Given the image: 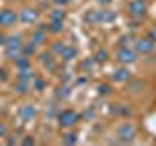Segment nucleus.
I'll list each match as a JSON object with an SVG mask.
<instances>
[{
    "label": "nucleus",
    "instance_id": "16",
    "mask_svg": "<svg viewBox=\"0 0 156 146\" xmlns=\"http://www.w3.org/2000/svg\"><path fill=\"white\" fill-rule=\"evenodd\" d=\"M37 53V45L33 41H23V47H22V55H26V57H29L31 58L33 55Z\"/></svg>",
    "mask_w": 156,
    "mask_h": 146
},
{
    "label": "nucleus",
    "instance_id": "22",
    "mask_svg": "<svg viewBox=\"0 0 156 146\" xmlns=\"http://www.w3.org/2000/svg\"><path fill=\"white\" fill-rule=\"evenodd\" d=\"M49 18H51V19H58V22H65L66 14H65V10L58 6L57 10H53V12H51V16H49Z\"/></svg>",
    "mask_w": 156,
    "mask_h": 146
},
{
    "label": "nucleus",
    "instance_id": "35",
    "mask_svg": "<svg viewBox=\"0 0 156 146\" xmlns=\"http://www.w3.org/2000/svg\"><path fill=\"white\" fill-rule=\"evenodd\" d=\"M6 2H16V0H6Z\"/></svg>",
    "mask_w": 156,
    "mask_h": 146
},
{
    "label": "nucleus",
    "instance_id": "21",
    "mask_svg": "<svg viewBox=\"0 0 156 146\" xmlns=\"http://www.w3.org/2000/svg\"><path fill=\"white\" fill-rule=\"evenodd\" d=\"M62 142H65V144H76L78 142V133H74V130L66 133L65 136H62Z\"/></svg>",
    "mask_w": 156,
    "mask_h": 146
},
{
    "label": "nucleus",
    "instance_id": "3",
    "mask_svg": "<svg viewBox=\"0 0 156 146\" xmlns=\"http://www.w3.org/2000/svg\"><path fill=\"white\" fill-rule=\"evenodd\" d=\"M39 10L37 8H29V6H26V8H22L18 12V22H22L23 26H35V23L39 22Z\"/></svg>",
    "mask_w": 156,
    "mask_h": 146
},
{
    "label": "nucleus",
    "instance_id": "30",
    "mask_svg": "<svg viewBox=\"0 0 156 146\" xmlns=\"http://www.w3.org/2000/svg\"><path fill=\"white\" fill-rule=\"evenodd\" d=\"M22 142H23V144H35V138H33V136H26Z\"/></svg>",
    "mask_w": 156,
    "mask_h": 146
},
{
    "label": "nucleus",
    "instance_id": "28",
    "mask_svg": "<svg viewBox=\"0 0 156 146\" xmlns=\"http://www.w3.org/2000/svg\"><path fill=\"white\" fill-rule=\"evenodd\" d=\"M148 37H150V39H152V41L156 43V26H152V27H150V31H148Z\"/></svg>",
    "mask_w": 156,
    "mask_h": 146
},
{
    "label": "nucleus",
    "instance_id": "20",
    "mask_svg": "<svg viewBox=\"0 0 156 146\" xmlns=\"http://www.w3.org/2000/svg\"><path fill=\"white\" fill-rule=\"evenodd\" d=\"M68 96H70V88H68V86H61L55 92V97H57V99H66Z\"/></svg>",
    "mask_w": 156,
    "mask_h": 146
},
{
    "label": "nucleus",
    "instance_id": "18",
    "mask_svg": "<svg viewBox=\"0 0 156 146\" xmlns=\"http://www.w3.org/2000/svg\"><path fill=\"white\" fill-rule=\"evenodd\" d=\"M31 84L29 82H23V80H16V84H14V92L16 94H27Z\"/></svg>",
    "mask_w": 156,
    "mask_h": 146
},
{
    "label": "nucleus",
    "instance_id": "13",
    "mask_svg": "<svg viewBox=\"0 0 156 146\" xmlns=\"http://www.w3.org/2000/svg\"><path fill=\"white\" fill-rule=\"evenodd\" d=\"M41 64L45 68H49V70H55V68H57L55 55H53V53H43V55H41Z\"/></svg>",
    "mask_w": 156,
    "mask_h": 146
},
{
    "label": "nucleus",
    "instance_id": "12",
    "mask_svg": "<svg viewBox=\"0 0 156 146\" xmlns=\"http://www.w3.org/2000/svg\"><path fill=\"white\" fill-rule=\"evenodd\" d=\"M33 78H35V72H33V68H22V70H16V80H23V82H29L31 84Z\"/></svg>",
    "mask_w": 156,
    "mask_h": 146
},
{
    "label": "nucleus",
    "instance_id": "34",
    "mask_svg": "<svg viewBox=\"0 0 156 146\" xmlns=\"http://www.w3.org/2000/svg\"><path fill=\"white\" fill-rule=\"evenodd\" d=\"M100 2H101V4H109L111 0H100Z\"/></svg>",
    "mask_w": 156,
    "mask_h": 146
},
{
    "label": "nucleus",
    "instance_id": "1",
    "mask_svg": "<svg viewBox=\"0 0 156 146\" xmlns=\"http://www.w3.org/2000/svg\"><path fill=\"white\" fill-rule=\"evenodd\" d=\"M22 47H23L22 35H10L6 39V43H4V57L14 62L20 55H22Z\"/></svg>",
    "mask_w": 156,
    "mask_h": 146
},
{
    "label": "nucleus",
    "instance_id": "23",
    "mask_svg": "<svg viewBox=\"0 0 156 146\" xmlns=\"http://www.w3.org/2000/svg\"><path fill=\"white\" fill-rule=\"evenodd\" d=\"M100 16H101V23L113 22V19H115V14L111 12V10H100Z\"/></svg>",
    "mask_w": 156,
    "mask_h": 146
},
{
    "label": "nucleus",
    "instance_id": "6",
    "mask_svg": "<svg viewBox=\"0 0 156 146\" xmlns=\"http://www.w3.org/2000/svg\"><path fill=\"white\" fill-rule=\"evenodd\" d=\"M115 58L121 62V64H133L136 61V51L135 49H129V47H119Z\"/></svg>",
    "mask_w": 156,
    "mask_h": 146
},
{
    "label": "nucleus",
    "instance_id": "19",
    "mask_svg": "<svg viewBox=\"0 0 156 146\" xmlns=\"http://www.w3.org/2000/svg\"><path fill=\"white\" fill-rule=\"evenodd\" d=\"M86 22H90V23H101V16H100V10H90V12L86 14Z\"/></svg>",
    "mask_w": 156,
    "mask_h": 146
},
{
    "label": "nucleus",
    "instance_id": "25",
    "mask_svg": "<svg viewBox=\"0 0 156 146\" xmlns=\"http://www.w3.org/2000/svg\"><path fill=\"white\" fill-rule=\"evenodd\" d=\"M4 136H8V127H6V123L0 121V138H4Z\"/></svg>",
    "mask_w": 156,
    "mask_h": 146
},
{
    "label": "nucleus",
    "instance_id": "33",
    "mask_svg": "<svg viewBox=\"0 0 156 146\" xmlns=\"http://www.w3.org/2000/svg\"><path fill=\"white\" fill-rule=\"evenodd\" d=\"M8 74H6V68H0V80H6Z\"/></svg>",
    "mask_w": 156,
    "mask_h": 146
},
{
    "label": "nucleus",
    "instance_id": "7",
    "mask_svg": "<svg viewBox=\"0 0 156 146\" xmlns=\"http://www.w3.org/2000/svg\"><path fill=\"white\" fill-rule=\"evenodd\" d=\"M135 51L140 55H150L154 51V41L150 37H139L135 39Z\"/></svg>",
    "mask_w": 156,
    "mask_h": 146
},
{
    "label": "nucleus",
    "instance_id": "10",
    "mask_svg": "<svg viewBox=\"0 0 156 146\" xmlns=\"http://www.w3.org/2000/svg\"><path fill=\"white\" fill-rule=\"evenodd\" d=\"M129 14L133 18H143L146 14V2L144 0H133L129 4Z\"/></svg>",
    "mask_w": 156,
    "mask_h": 146
},
{
    "label": "nucleus",
    "instance_id": "31",
    "mask_svg": "<svg viewBox=\"0 0 156 146\" xmlns=\"http://www.w3.org/2000/svg\"><path fill=\"white\" fill-rule=\"evenodd\" d=\"M139 88H143V82H133V84H131V90L133 92H136Z\"/></svg>",
    "mask_w": 156,
    "mask_h": 146
},
{
    "label": "nucleus",
    "instance_id": "15",
    "mask_svg": "<svg viewBox=\"0 0 156 146\" xmlns=\"http://www.w3.org/2000/svg\"><path fill=\"white\" fill-rule=\"evenodd\" d=\"M113 80L115 82H129L131 80V70H127V68H117L113 72Z\"/></svg>",
    "mask_w": 156,
    "mask_h": 146
},
{
    "label": "nucleus",
    "instance_id": "27",
    "mask_svg": "<svg viewBox=\"0 0 156 146\" xmlns=\"http://www.w3.org/2000/svg\"><path fill=\"white\" fill-rule=\"evenodd\" d=\"M68 2H70V0H53V4H55V6H61V8H65Z\"/></svg>",
    "mask_w": 156,
    "mask_h": 146
},
{
    "label": "nucleus",
    "instance_id": "11",
    "mask_svg": "<svg viewBox=\"0 0 156 146\" xmlns=\"http://www.w3.org/2000/svg\"><path fill=\"white\" fill-rule=\"evenodd\" d=\"M58 57H61L62 61H74L78 57V51L72 45H62V49L58 51Z\"/></svg>",
    "mask_w": 156,
    "mask_h": 146
},
{
    "label": "nucleus",
    "instance_id": "8",
    "mask_svg": "<svg viewBox=\"0 0 156 146\" xmlns=\"http://www.w3.org/2000/svg\"><path fill=\"white\" fill-rule=\"evenodd\" d=\"M47 27H43V26H37L35 29L31 31V35H29V41H33L37 47H41V45H45L47 43Z\"/></svg>",
    "mask_w": 156,
    "mask_h": 146
},
{
    "label": "nucleus",
    "instance_id": "24",
    "mask_svg": "<svg viewBox=\"0 0 156 146\" xmlns=\"http://www.w3.org/2000/svg\"><path fill=\"white\" fill-rule=\"evenodd\" d=\"M105 61H107V51L100 49V51L94 55V62H100V64H101V62H105Z\"/></svg>",
    "mask_w": 156,
    "mask_h": 146
},
{
    "label": "nucleus",
    "instance_id": "5",
    "mask_svg": "<svg viewBox=\"0 0 156 146\" xmlns=\"http://www.w3.org/2000/svg\"><path fill=\"white\" fill-rule=\"evenodd\" d=\"M135 136H136L135 125H131V123L119 125V129H117V138H119V142H131Z\"/></svg>",
    "mask_w": 156,
    "mask_h": 146
},
{
    "label": "nucleus",
    "instance_id": "2",
    "mask_svg": "<svg viewBox=\"0 0 156 146\" xmlns=\"http://www.w3.org/2000/svg\"><path fill=\"white\" fill-rule=\"evenodd\" d=\"M78 121H80V115H78L74 109H62V111H58V115H57V123H58L61 129H72Z\"/></svg>",
    "mask_w": 156,
    "mask_h": 146
},
{
    "label": "nucleus",
    "instance_id": "29",
    "mask_svg": "<svg viewBox=\"0 0 156 146\" xmlns=\"http://www.w3.org/2000/svg\"><path fill=\"white\" fill-rule=\"evenodd\" d=\"M109 92H111V90H109V86H105V84H101V86H100V94H104V96H105V94H109Z\"/></svg>",
    "mask_w": 156,
    "mask_h": 146
},
{
    "label": "nucleus",
    "instance_id": "4",
    "mask_svg": "<svg viewBox=\"0 0 156 146\" xmlns=\"http://www.w3.org/2000/svg\"><path fill=\"white\" fill-rule=\"evenodd\" d=\"M18 22V12L12 8H0V27L2 29H10L14 27Z\"/></svg>",
    "mask_w": 156,
    "mask_h": 146
},
{
    "label": "nucleus",
    "instance_id": "32",
    "mask_svg": "<svg viewBox=\"0 0 156 146\" xmlns=\"http://www.w3.org/2000/svg\"><path fill=\"white\" fill-rule=\"evenodd\" d=\"M127 41H129V37H121L119 39V47H127Z\"/></svg>",
    "mask_w": 156,
    "mask_h": 146
},
{
    "label": "nucleus",
    "instance_id": "9",
    "mask_svg": "<svg viewBox=\"0 0 156 146\" xmlns=\"http://www.w3.org/2000/svg\"><path fill=\"white\" fill-rule=\"evenodd\" d=\"M18 115H20V119L22 121H33L37 117V109H35V105H31V103H23L22 107L18 109Z\"/></svg>",
    "mask_w": 156,
    "mask_h": 146
},
{
    "label": "nucleus",
    "instance_id": "14",
    "mask_svg": "<svg viewBox=\"0 0 156 146\" xmlns=\"http://www.w3.org/2000/svg\"><path fill=\"white\" fill-rule=\"evenodd\" d=\"M47 31L49 33H62V29H65V22H58V19H49V23H47Z\"/></svg>",
    "mask_w": 156,
    "mask_h": 146
},
{
    "label": "nucleus",
    "instance_id": "26",
    "mask_svg": "<svg viewBox=\"0 0 156 146\" xmlns=\"http://www.w3.org/2000/svg\"><path fill=\"white\" fill-rule=\"evenodd\" d=\"M6 39H8V35L4 33V29L0 27V47H4V43H6Z\"/></svg>",
    "mask_w": 156,
    "mask_h": 146
},
{
    "label": "nucleus",
    "instance_id": "17",
    "mask_svg": "<svg viewBox=\"0 0 156 146\" xmlns=\"http://www.w3.org/2000/svg\"><path fill=\"white\" fill-rule=\"evenodd\" d=\"M14 64H16V70H22V68H29V66H31V58L26 57V55H20L16 61H14Z\"/></svg>",
    "mask_w": 156,
    "mask_h": 146
}]
</instances>
